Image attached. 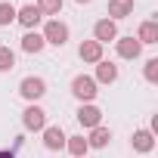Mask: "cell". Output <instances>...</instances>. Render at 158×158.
Masks as SVG:
<instances>
[{
  "instance_id": "23",
  "label": "cell",
  "mask_w": 158,
  "mask_h": 158,
  "mask_svg": "<svg viewBox=\"0 0 158 158\" xmlns=\"http://www.w3.org/2000/svg\"><path fill=\"white\" fill-rule=\"evenodd\" d=\"M74 3H81V6H84V3H93V0H74Z\"/></svg>"
},
{
  "instance_id": "3",
  "label": "cell",
  "mask_w": 158,
  "mask_h": 158,
  "mask_svg": "<svg viewBox=\"0 0 158 158\" xmlns=\"http://www.w3.org/2000/svg\"><path fill=\"white\" fill-rule=\"evenodd\" d=\"M40 37H44V44H50V47H65L68 37H71V31H68V25H65L62 19H50V22L44 25Z\"/></svg>"
},
{
  "instance_id": "15",
  "label": "cell",
  "mask_w": 158,
  "mask_h": 158,
  "mask_svg": "<svg viewBox=\"0 0 158 158\" xmlns=\"http://www.w3.org/2000/svg\"><path fill=\"white\" fill-rule=\"evenodd\" d=\"M109 143H112V130H109V127H102V124H99V127H93V130H90V136H87V146H90V149H106Z\"/></svg>"
},
{
  "instance_id": "11",
  "label": "cell",
  "mask_w": 158,
  "mask_h": 158,
  "mask_svg": "<svg viewBox=\"0 0 158 158\" xmlns=\"http://www.w3.org/2000/svg\"><path fill=\"white\" fill-rule=\"evenodd\" d=\"M77 56H81V62L96 65V62H102V44H96V40H81V47H77Z\"/></svg>"
},
{
  "instance_id": "13",
  "label": "cell",
  "mask_w": 158,
  "mask_h": 158,
  "mask_svg": "<svg viewBox=\"0 0 158 158\" xmlns=\"http://www.w3.org/2000/svg\"><path fill=\"white\" fill-rule=\"evenodd\" d=\"M136 40H139L143 47H152V44H158V22H155V19H146V22H139Z\"/></svg>"
},
{
  "instance_id": "5",
  "label": "cell",
  "mask_w": 158,
  "mask_h": 158,
  "mask_svg": "<svg viewBox=\"0 0 158 158\" xmlns=\"http://www.w3.org/2000/svg\"><path fill=\"white\" fill-rule=\"evenodd\" d=\"M77 124L81 127H87V130H93V127H99L102 124V109L99 106H93V102H84L81 109H77Z\"/></svg>"
},
{
  "instance_id": "16",
  "label": "cell",
  "mask_w": 158,
  "mask_h": 158,
  "mask_svg": "<svg viewBox=\"0 0 158 158\" xmlns=\"http://www.w3.org/2000/svg\"><path fill=\"white\" fill-rule=\"evenodd\" d=\"M44 47H47V44H44L40 31H25V34H22V50H25V53H34V56H37Z\"/></svg>"
},
{
  "instance_id": "14",
  "label": "cell",
  "mask_w": 158,
  "mask_h": 158,
  "mask_svg": "<svg viewBox=\"0 0 158 158\" xmlns=\"http://www.w3.org/2000/svg\"><path fill=\"white\" fill-rule=\"evenodd\" d=\"M93 81L96 84H115L118 81V65L115 62H96V74H93Z\"/></svg>"
},
{
  "instance_id": "18",
  "label": "cell",
  "mask_w": 158,
  "mask_h": 158,
  "mask_svg": "<svg viewBox=\"0 0 158 158\" xmlns=\"http://www.w3.org/2000/svg\"><path fill=\"white\" fill-rule=\"evenodd\" d=\"M16 68V53L6 47V44H0V74H6Z\"/></svg>"
},
{
  "instance_id": "17",
  "label": "cell",
  "mask_w": 158,
  "mask_h": 158,
  "mask_svg": "<svg viewBox=\"0 0 158 158\" xmlns=\"http://www.w3.org/2000/svg\"><path fill=\"white\" fill-rule=\"evenodd\" d=\"M65 149H68L71 158H84V155L90 152V146H87L84 136H65Z\"/></svg>"
},
{
  "instance_id": "6",
  "label": "cell",
  "mask_w": 158,
  "mask_h": 158,
  "mask_svg": "<svg viewBox=\"0 0 158 158\" xmlns=\"http://www.w3.org/2000/svg\"><path fill=\"white\" fill-rule=\"evenodd\" d=\"M16 22L25 28V31H37V25L44 22V13L34 6V3H28V6H22V10H16Z\"/></svg>"
},
{
  "instance_id": "21",
  "label": "cell",
  "mask_w": 158,
  "mask_h": 158,
  "mask_svg": "<svg viewBox=\"0 0 158 158\" xmlns=\"http://www.w3.org/2000/svg\"><path fill=\"white\" fill-rule=\"evenodd\" d=\"M143 77L149 84H158V59L152 56V59H146V68H143Z\"/></svg>"
},
{
  "instance_id": "10",
  "label": "cell",
  "mask_w": 158,
  "mask_h": 158,
  "mask_svg": "<svg viewBox=\"0 0 158 158\" xmlns=\"http://www.w3.org/2000/svg\"><path fill=\"white\" fill-rule=\"evenodd\" d=\"M130 149H133V152H139V155H149V152L155 149V136H152L146 127H139V130H133V133H130Z\"/></svg>"
},
{
  "instance_id": "8",
  "label": "cell",
  "mask_w": 158,
  "mask_h": 158,
  "mask_svg": "<svg viewBox=\"0 0 158 158\" xmlns=\"http://www.w3.org/2000/svg\"><path fill=\"white\" fill-rule=\"evenodd\" d=\"M115 50H118V56H121V59H139L143 44H139L133 34H127V37H118V40H115Z\"/></svg>"
},
{
  "instance_id": "7",
  "label": "cell",
  "mask_w": 158,
  "mask_h": 158,
  "mask_svg": "<svg viewBox=\"0 0 158 158\" xmlns=\"http://www.w3.org/2000/svg\"><path fill=\"white\" fill-rule=\"evenodd\" d=\"M121 34H118V22H112V19H99L96 25H93V40L96 44H112V40H118Z\"/></svg>"
},
{
  "instance_id": "19",
  "label": "cell",
  "mask_w": 158,
  "mask_h": 158,
  "mask_svg": "<svg viewBox=\"0 0 158 158\" xmlns=\"http://www.w3.org/2000/svg\"><path fill=\"white\" fill-rule=\"evenodd\" d=\"M16 22V6L10 0H0V28H10Z\"/></svg>"
},
{
  "instance_id": "20",
  "label": "cell",
  "mask_w": 158,
  "mask_h": 158,
  "mask_svg": "<svg viewBox=\"0 0 158 158\" xmlns=\"http://www.w3.org/2000/svg\"><path fill=\"white\" fill-rule=\"evenodd\" d=\"M44 16H59L62 13V6H65V0H37V3H34Z\"/></svg>"
},
{
  "instance_id": "2",
  "label": "cell",
  "mask_w": 158,
  "mask_h": 158,
  "mask_svg": "<svg viewBox=\"0 0 158 158\" xmlns=\"http://www.w3.org/2000/svg\"><path fill=\"white\" fill-rule=\"evenodd\" d=\"M96 93H99V84L93 81L90 74H77L74 81H71V96L81 102V106H84V102H93Z\"/></svg>"
},
{
  "instance_id": "1",
  "label": "cell",
  "mask_w": 158,
  "mask_h": 158,
  "mask_svg": "<svg viewBox=\"0 0 158 158\" xmlns=\"http://www.w3.org/2000/svg\"><path fill=\"white\" fill-rule=\"evenodd\" d=\"M19 96H22L28 106H34L37 99H44V96H47V81H44V77H37V74L22 77V84H19Z\"/></svg>"
},
{
  "instance_id": "9",
  "label": "cell",
  "mask_w": 158,
  "mask_h": 158,
  "mask_svg": "<svg viewBox=\"0 0 158 158\" xmlns=\"http://www.w3.org/2000/svg\"><path fill=\"white\" fill-rule=\"evenodd\" d=\"M40 133H44V149L47 152H62L65 149V130L62 127L53 124V127H44Z\"/></svg>"
},
{
  "instance_id": "4",
  "label": "cell",
  "mask_w": 158,
  "mask_h": 158,
  "mask_svg": "<svg viewBox=\"0 0 158 158\" xmlns=\"http://www.w3.org/2000/svg\"><path fill=\"white\" fill-rule=\"evenodd\" d=\"M22 127L31 130V133H40V130L47 127V112H44L40 106H28V109L22 112Z\"/></svg>"
},
{
  "instance_id": "12",
  "label": "cell",
  "mask_w": 158,
  "mask_h": 158,
  "mask_svg": "<svg viewBox=\"0 0 158 158\" xmlns=\"http://www.w3.org/2000/svg\"><path fill=\"white\" fill-rule=\"evenodd\" d=\"M133 6H136V0H109V16L106 19H112V22L127 19V16H133Z\"/></svg>"
},
{
  "instance_id": "22",
  "label": "cell",
  "mask_w": 158,
  "mask_h": 158,
  "mask_svg": "<svg viewBox=\"0 0 158 158\" xmlns=\"http://www.w3.org/2000/svg\"><path fill=\"white\" fill-rule=\"evenodd\" d=\"M0 158H16V152H0Z\"/></svg>"
}]
</instances>
